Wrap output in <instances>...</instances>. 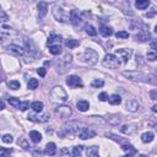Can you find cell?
<instances>
[{"label":"cell","mask_w":157,"mask_h":157,"mask_svg":"<svg viewBox=\"0 0 157 157\" xmlns=\"http://www.w3.org/2000/svg\"><path fill=\"white\" fill-rule=\"evenodd\" d=\"M79 126H80V124L77 120H69L61 125L58 134H59V136H61V137L68 136V135H73V134H75L79 130Z\"/></svg>","instance_id":"6da1fadb"},{"label":"cell","mask_w":157,"mask_h":157,"mask_svg":"<svg viewBox=\"0 0 157 157\" xmlns=\"http://www.w3.org/2000/svg\"><path fill=\"white\" fill-rule=\"evenodd\" d=\"M81 60L86 64H89V65H94L98 60V53L91 48H86L82 55H81Z\"/></svg>","instance_id":"7a4b0ae2"},{"label":"cell","mask_w":157,"mask_h":157,"mask_svg":"<svg viewBox=\"0 0 157 157\" xmlns=\"http://www.w3.org/2000/svg\"><path fill=\"white\" fill-rule=\"evenodd\" d=\"M53 102H65L68 100V94L61 86H55L50 92Z\"/></svg>","instance_id":"3957f363"},{"label":"cell","mask_w":157,"mask_h":157,"mask_svg":"<svg viewBox=\"0 0 157 157\" xmlns=\"http://www.w3.org/2000/svg\"><path fill=\"white\" fill-rule=\"evenodd\" d=\"M71 60H73V55L70 53H64V55L60 59L57 60V70L59 73H64L68 65L71 63Z\"/></svg>","instance_id":"277c9868"},{"label":"cell","mask_w":157,"mask_h":157,"mask_svg":"<svg viewBox=\"0 0 157 157\" xmlns=\"http://www.w3.org/2000/svg\"><path fill=\"white\" fill-rule=\"evenodd\" d=\"M102 64H103V66H106L108 69H117L120 65V61H119L117 55H114V54H107L106 57H104Z\"/></svg>","instance_id":"5b68a950"},{"label":"cell","mask_w":157,"mask_h":157,"mask_svg":"<svg viewBox=\"0 0 157 157\" xmlns=\"http://www.w3.org/2000/svg\"><path fill=\"white\" fill-rule=\"evenodd\" d=\"M52 13H53L54 19L59 22H66V21L70 20V15H68L66 11L60 6H54Z\"/></svg>","instance_id":"8992f818"},{"label":"cell","mask_w":157,"mask_h":157,"mask_svg":"<svg viewBox=\"0 0 157 157\" xmlns=\"http://www.w3.org/2000/svg\"><path fill=\"white\" fill-rule=\"evenodd\" d=\"M123 76H125L130 81H135V82L146 80V75L142 74L141 71H123Z\"/></svg>","instance_id":"52a82bcc"},{"label":"cell","mask_w":157,"mask_h":157,"mask_svg":"<svg viewBox=\"0 0 157 157\" xmlns=\"http://www.w3.org/2000/svg\"><path fill=\"white\" fill-rule=\"evenodd\" d=\"M55 114L61 119H68L71 117L73 110L69 106H59L55 108Z\"/></svg>","instance_id":"ba28073f"},{"label":"cell","mask_w":157,"mask_h":157,"mask_svg":"<svg viewBox=\"0 0 157 157\" xmlns=\"http://www.w3.org/2000/svg\"><path fill=\"white\" fill-rule=\"evenodd\" d=\"M31 121H34V123H45V121L49 120V114L48 113H37V114H30L27 117Z\"/></svg>","instance_id":"9c48e42d"},{"label":"cell","mask_w":157,"mask_h":157,"mask_svg":"<svg viewBox=\"0 0 157 157\" xmlns=\"http://www.w3.org/2000/svg\"><path fill=\"white\" fill-rule=\"evenodd\" d=\"M66 85L69 87H73V89L82 87V80H81V77L76 76V75H70V76L66 79Z\"/></svg>","instance_id":"30bf717a"},{"label":"cell","mask_w":157,"mask_h":157,"mask_svg":"<svg viewBox=\"0 0 157 157\" xmlns=\"http://www.w3.org/2000/svg\"><path fill=\"white\" fill-rule=\"evenodd\" d=\"M115 54H117L118 59H121L124 63H128L133 54L131 49H115Z\"/></svg>","instance_id":"8fae6325"},{"label":"cell","mask_w":157,"mask_h":157,"mask_svg":"<svg viewBox=\"0 0 157 157\" xmlns=\"http://www.w3.org/2000/svg\"><path fill=\"white\" fill-rule=\"evenodd\" d=\"M96 136V131H94L90 128H81L79 131V137L81 140H86V139H92Z\"/></svg>","instance_id":"7c38bea8"},{"label":"cell","mask_w":157,"mask_h":157,"mask_svg":"<svg viewBox=\"0 0 157 157\" xmlns=\"http://www.w3.org/2000/svg\"><path fill=\"white\" fill-rule=\"evenodd\" d=\"M6 50L9 53L14 54V55H24L25 54V49L20 47V45H16V44H10L6 47Z\"/></svg>","instance_id":"4fadbf2b"},{"label":"cell","mask_w":157,"mask_h":157,"mask_svg":"<svg viewBox=\"0 0 157 157\" xmlns=\"http://www.w3.org/2000/svg\"><path fill=\"white\" fill-rule=\"evenodd\" d=\"M70 22L73 25H79L80 22H81V14H80V11L76 10V9H73L70 11Z\"/></svg>","instance_id":"5bb4252c"},{"label":"cell","mask_w":157,"mask_h":157,"mask_svg":"<svg viewBox=\"0 0 157 157\" xmlns=\"http://www.w3.org/2000/svg\"><path fill=\"white\" fill-rule=\"evenodd\" d=\"M37 9H38V16L39 19H43V17L47 15L48 13V4L44 1H39L37 4Z\"/></svg>","instance_id":"9a60e30c"},{"label":"cell","mask_w":157,"mask_h":157,"mask_svg":"<svg viewBox=\"0 0 157 157\" xmlns=\"http://www.w3.org/2000/svg\"><path fill=\"white\" fill-rule=\"evenodd\" d=\"M17 32L11 28L10 26H6V25H3L1 26V38H5V37H10V36H16Z\"/></svg>","instance_id":"2e32d148"},{"label":"cell","mask_w":157,"mask_h":157,"mask_svg":"<svg viewBox=\"0 0 157 157\" xmlns=\"http://www.w3.org/2000/svg\"><path fill=\"white\" fill-rule=\"evenodd\" d=\"M139 107H140V106H139L137 101H135V100H129V101L125 102V109L129 110V112H131V113L137 112Z\"/></svg>","instance_id":"e0dca14e"},{"label":"cell","mask_w":157,"mask_h":157,"mask_svg":"<svg viewBox=\"0 0 157 157\" xmlns=\"http://www.w3.org/2000/svg\"><path fill=\"white\" fill-rule=\"evenodd\" d=\"M150 38H151V34L147 30H141L135 36V39L139 40V42H146V40H149Z\"/></svg>","instance_id":"ac0fdd59"},{"label":"cell","mask_w":157,"mask_h":157,"mask_svg":"<svg viewBox=\"0 0 157 157\" xmlns=\"http://www.w3.org/2000/svg\"><path fill=\"white\" fill-rule=\"evenodd\" d=\"M61 42V37L59 34H52L49 36L48 40H47V45L48 47H52V45H59Z\"/></svg>","instance_id":"d6986e66"},{"label":"cell","mask_w":157,"mask_h":157,"mask_svg":"<svg viewBox=\"0 0 157 157\" xmlns=\"http://www.w3.org/2000/svg\"><path fill=\"white\" fill-rule=\"evenodd\" d=\"M120 131L125 134V135H133V134L136 131V126L134 124H126V125H123L120 128Z\"/></svg>","instance_id":"ffe728a7"},{"label":"cell","mask_w":157,"mask_h":157,"mask_svg":"<svg viewBox=\"0 0 157 157\" xmlns=\"http://www.w3.org/2000/svg\"><path fill=\"white\" fill-rule=\"evenodd\" d=\"M57 152V145L54 142H48L45 145V149H44V154L48 155V156H54Z\"/></svg>","instance_id":"44dd1931"},{"label":"cell","mask_w":157,"mask_h":157,"mask_svg":"<svg viewBox=\"0 0 157 157\" xmlns=\"http://www.w3.org/2000/svg\"><path fill=\"white\" fill-rule=\"evenodd\" d=\"M79 44H80L79 40L77 39H74V38H69V39L65 40V47L69 48V49L76 48V47H79Z\"/></svg>","instance_id":"7402d4cb"},{"label":"cell","mask_w":157,"mask_h":157,"mask_svg":"<svg viewBox=\"0 0 157 157\" xmlns=\"http://www.w3.org/2000/svg\"><path fill=\"white\" fill-rule=\"evenodd\" d=\"M30 139L34 142V144H38L40 142V140H42V135H40L39 131H36V130H32L30 133Z\"/></svg>","instance_id":"603a6c76"},{"label":"cell","mask_w":157,"mask_h":157,"mask_svg":"<svg viewBox=\"0 0 157 157\" xmlns=\"http://www.w3.org/2000/svg\"><path fill=\"white\" fill-rule=\"evenodd\" d=\"M76 107H77V109L80 110V112H86V110L90 108V103L87 101H85V100H81V101H79L76 103Z\"/></svg>","instance_id":"cb8c5ba5"},{"label":"cell","mask_w":157,"mask_h":157,"mask_svg":"<svg viewBox=\"0 0 157 157\" xmlns=\"http://www.w3.org/2000/svg\"><path fill=\"white\" fill-rule=\"evenodd\" d=\"M100 33L102 34L103 37H110L113 34V28L108 27V26H102L100 28Z\"/></svg>","instance_id":"d4e9b609"},{"label":"cell","mask_w":157,"mask_h":157,"mask_svg":"<svg viewBox=\"0 0 157 157\" xmlns=\"http://www.w3.org/2000/svg\"><path fill=\"white\" fill-rule=\"evenodd\" d=\"M154 133H151V131H147V133H144L142 135H141V141L145 142V144H149L151 141H154Z\"/></svg>","instance_id":"484cf974"},{"label":"cell","mask_w":157,"mask_h":157,"mask_svg":"<svg viewBox=\"0 0 157 157\" xmlns=\"http://www.w3.org/2000/svg\"><path fill=\"white\" fill-rule=\"evenodd\" d=\"M24 42H25V44H26V47L28 48V52H31V53H36V52H37V47L34 45V43H33L32 39L25 38Z\"/></svg>","instance_id":"4316f807"},{"label":"cell","mask_w":157,"mask_h":157,"mask_svg":"<svg viewBox=\"0 0 157 157\" xmlns=\"http://www.w3.org/2000/svg\"><path fill=\"white\" fill-rule=\"evenodd\" d=\"M43 103L42 102H39V101H36V102H32L31 103V108L33 112H36V113H40L43 110Z\"/></svg>","instance_id":"83f0119b"},{"label":"cell","mask_w":157,"mask_h":157,"mask_svg":"<svg viewBox=\"0 0 157 157\" xmlns=\"http://www.w3.org/2000/svg\"><path fill=\"white\" fill-rule=\"evenodd\" d=\"M135 6L139 10H145L150 6V1L149 0H137V1L135 3Z\"/></svg>","instance_id":"f1b7e54d"},{"label":"cell","mask_w":157,"mask_h":157,"mask_svg":"<svg viewBox=\"0 0 157 157\" xmlns=\"http://www.w3.org/2000/svg\"><path fill=\"white\" fill-rule=\"evenodd\" d=\"M86 152H87V156H89V157H100V155H98V147L97 146H90V147H87Z\"/></svg>","instance_id":"f546056e"},{"label":"cell","mask_w":157,"mask_h":157,"mask_svg":"<svg viewBox=\"0 0 157 157\" xmlns=\"http://www.w3.org/2000/svg\"><path fill=\"white\" fill-rule=\"evenodd\" d=\"M108 102H109L110 104H113V106H118V104L121 103V97H120L119 95H112V96L109 97Z\"/></svg>","instance_id":"4dcf8cb0"},{"label":"cell","mask_w":157,"mask_h":157,"mask_svg":"<svg viewBox=\"0 0 157 157\" xmlns=\"http://www.w3.org/2000/svg\"><path fill=\"white\" fill-rule=\"evenodd\" d=\"M49 53L53 54V55H59L63 53V49H61V45H52L49 47Z\"/></svg>","instance_id":"1f68e13d"},{"label":"cell","mask_w":157,"mask_h":157,"mask_svg":"<svg viewBox=\"0 0 157 157\" xmlns=\"http://www.w3.org/2000/svg\"><path fill=\"white\" fill-rule=\"evenodd\" d=\"M8 102L11 104L13 107H15V108H21V102H20V100L19 98H16V97H9L8 98Z\"/></svg>","instance_id":"d6a6232c"},{"label":"cell","mask_w":157,"mask_h":157,"mask_svg":"<svg viewBox=\"0 0 157 157\" xmlns=\"http://www.w3.org/2000/svg\"><path fill=\"white\" fill-rule=\"evenodd\" d=\"M121 149H123L125 152L128 154V155H130V156H133V155H135L136 154V150H135V147H133L131 145H121Z\"/></svg>","instance_id":"836d02e7"},{"label":"cell","mask_w":157,"mask_h":157,"mask_svg":"<svg viewBox=\"0 0 157 157\" xmlns=\"http://www.w3.org/2000/svg\"><path fill=\"white\" fill-rule=\"evenodd\" d=\"M85 32L89 34V36H96L97 34V30L92 25H86L85 26Z\"/></svg>","instance_id":"e575fe53"},{"label":"cell","mask_w":157,"mask_h":157,"mask_svg":"<svg viewBox=\"0 0 157 157\" xmlns=\"http://www.w3.org/2000/svg\"><path fill=\"white\" fill-rule=\"evenodd\" d=\"M146 59L149 61H155L157 59V50H149L147 54H146Z\"/></svg>","instance_id":"d590c367"},{"label":"cell","mask_w":157,"mask_h":157,"mask_svg":"<svg viewBox=\"0 0 157 157\" xmlns=\"http://www.w3.org/2000/svg\"><path fill=\"white\" fill-rule=\"evenodd\" d=\"M38 85H39L38 80L32 77V79H30V81H28V85L27 86H28V89H30V90H36L37 87H38Z\"/></svg>","instance_id":"8d00e7d4"},{"label":"cell","mask_w":157,"mask_h":157,"mask_svg":"<svg viewBox=\"0 0 157 157\" xmlns=\"http://www.w3.org/2000/svg\"><path fill=\"white\" fill-rule=\"evenodd\" d=\"M145 82H150V84L157 85V75H156V74L146 75V80H145Z\"/></svg>","instance_id":"74e56055"},{"label":"cell","mask_w":157,"mask_h":157,"mask_svg":"<svg viewBox=\"0 0 157 157\" xmlns=\"http://www.w3.org/2000/svg\"><path fill=\"white\" fill-rule=\"evenodd\" d=\"M9 87L11 90H19L20 87H21V84L17 80H11V81H9Z\"/></svg>","instance_id":"f35d334b"},{"label":"cell","mask_w":157,"mask_h":157,"mask_svg":"<svg viewBox=\"0 0 157 157\" xmlns=\"http://www.w3.org/2000/svg\"><path fill=\"white\" fill-rule=\"evenodd\" d=\"M81 151H82V146H75L71 150L73 157H81Z\"/></svg>","instance_id":"ab89813d"},{"label":"cell","mask_w":157,"mask_h":157,"mask_svg":"<svg viewBox=\"0 0 157 157\" xmlns=\"http://www.w3.org/2000/svg\"><path fill=\"white\" fill-rule=\"evenodd\" d=\"M108 123H110L112 125H118L120 123V118L118 115H110L108 118Z\"/></svg>","instance_id":"60d3db41"},{"label":"cell","mask_w":157,"mask_h":157,"mask_svg":"<svg viewBox=\"0 0 157 157\" xmlns=\"http://www.w3.org/2000/svg\"><path fill=\"white\" fill-rule=\"evenodd\" d=\"M115 37L119 38V39H126V38H129V33H128L126 31H124V30H121V31L115 33Z\"/></svg>","instance_id":"b9f144b4"},{"label":"cell","mask_w":157,"mask_h":157,"mask_svg":"<svg viewBox=\"0 0 157 157\" xmlns=\"http://www.w3.org/2000/svg\"><path fill=\"white\" fill-rule=\"evenodd\" d=\"M19 145H20L22 149H25V150H28V149L31 147V146H30V144H28V141L26 140V139H24V137L19 140Z\"/></svg>","instance_id":"7bdbcfd3"},{"label":"cell","mask_w":157,"mask_h":157,"mask_svg":"<svg viewBox=\"0 0 157 157\" xmlns=\"http://www.w3.org/2000/svg\"><path fill=\"white\" fill-rule=\"evenodd\" d=\"M10 155H11L10 149H5V147L0 149V157H10Z\"/></svg>","instance_id":"ee69618b"},{"label":"cell","mask_w":157,"mask_h":157,"mask_svg":"<svg viewBox=\"0 0 157 157\" xmlns=\"http://www.w3.org/2000/svg\"><path fill=\"white\" fill-rule=\"evenodd\" d=\"M1 140L4 144H11L14 141V139H13V135H10V134H5V135L1 137Z\"/></svg>","instance_id":"f6af8a7d"},{"label":"cell","mask_w":157,"mask_h":157,"mask_svg":"<svg viewBox=\"0 0 157 157\" xmlns=\"http://www.w3.org/2000/svg\"><path fill=\"white\" fill-rule=\"evenodd\" d=\"M91 121H95L97 124H104L106 123V119H103L102 117H90Z\"/></svg>","instance_id":"bcb514c9"},{"label":"cell","mask_w":157,"mask_h":157,"mask_svg":"<svg viewBox=\"0 0 157 157\" xmlns=\"http://www.w3.org/2000/svg\"><path fill=\"white\" fill-rule=\"evenodd\" d=\"M91 85L94 86V87H102V86L104 85V81L101 80V79H95V80L91 82Z\"/></svg>","instance_id":"7dc6e473"},{"label":"cell","mask_w":157,"mask_h":157,"mask_svg":"<svg viewBox=\"0 0 157 157\" xmlns=\"http://www.w3.org/2000/svg\"><path fill=\"white\" fill-rule=\"evenodd\" d=\"M98 100H100L101 102H106V101L109 100V97H108V95L106 94V92H102V94L98 95Z\"/></svg>","instance_id":"c3c4849f"},{"label":"cell","mask_w":157,"mask_h":157,"mask_svg":"<svg viewBox=\"0 0 157 157\" xmlns=\"http://www.w3.org/2000/svg\"><path fill=\"white\" fill-rule=\"evenodd\" d=\"M8 20H9L8 15L5 14V11H4V10L0 9V21H1V22H5V21H8Z\"/></svg>","instance_id":"681fc988"},{"label":"cell","mask_w":157,"mask_h":157,"mask_svg":"<svg viewBox=\"0 0 157 157\" xmlns=\"http://www.w3.org/2000/svg\"><path fill=\"white\" fill-rule=\"evenodd\" d=\"M30 107H31L30 102H28V101H25V102H22V103H21V108H20V109L22 110V112H25V110H27Z\"/></svg>","instance_id":"f907efd6"},{"label":"cell","mask_w":157,"mask_h":157,"mask_svg":"<svg viewBox=\"0 0 157 157\" xmlns=\"http://www.w3.org/2000/svg\"><path fill=\"white\" fill-rule=\"evenodd\" d=\"M37 74L39 75V76L44 77V76H45V74H47V70H45L44 68H39V69H37Z\"/></svg>","instance_id":"816d5d0a"},{"label":"cell","mask_w":157,"mask_h":157,"mask_svg":"<svg viewBox=\"0 0 157 157\" xmlns=\"http://www.w3.org/2000/svg\"><path fill=\"white\" fill-rule=\"evenodd\" d=\"M150 98L151 100H157V90H152L150 92Z\"/></svg>","instance_id":"f5cc1de1"},{"label":"cell","mask_w":157,"mask_h":157,"mask_svg":"<svg viewBox=\"0 0 157 157\" xmlns=\"http://www.w3.org/2000/svg\"><path fill=\"white\" fill-rule=\"evenodd\" d=\"M151 48H152L154 50H157V39L156 40H154V42H151Z\"/></svg>","instance_id":"db71d44e"},{"label":"cell","mask_w":157,"mask_h":157,"mask_svg":"<svg viewBox=\"0 0 157 157\" xmlns=\"http://www.w3.org/2000/svg\"><path fill=\"white\" fill-rule=\"evenodd\" d=\"M155 14H156V10H152V11H150V13H147L146 15V17H152V16H155Z\"/></svg>","instance_id":"11a10c76"},{"label":"cell","mask_w":157,"mask_h":157,"mask_svg":"<svg viewBox=\"0 0 157 157\" xmlns=\"http://www.w3.org/2000/svg\"><path fill=\"white\" fill-rule=\"evenodd\" d=\"M32 154H33L34 156H36V155H40V154H42V151H40V150H39V151H32Z\"/></svg>","instance_id":"9f6ffc18"},{"label":"cell","mask_w":157,"mask_h":157,"mask_svg":"<svg viewBox=\"0 0 157 157\" xmlns=\"http://www.w3.org/2000/svg\"><path fill=\"white\" fill-rule=\"evenodd\" d=\"M152 110L155 113H157V104H155V106H152Z\"/></svg>","instance_id":"6f0895ef"},{"label":"cell","mask_w":157,"mask_h":157,"mask_svg":"<svg viewBox=\"0 0 157 157\" xmlns=\"http://www.w3.org/2000/svg\"><path fill=\"white\" fill-rule=\"evenodd\" d=\"M5 108V103H4V101H1V104H0V109H4Z\"/></svg>","instance_id":"680465c9"},{"label":"cell","mask_w":157,"mask_h":157,"mask_svg":"<svg viewBox=\"0 0 157 157\" xmlns=\"http://www.w3.org/2000/svg\"><path fill=\"white\" fill-rule=\"evenodd\" d=\"M139 157H147V156H146V155H142V154H141V155H139Z\"/></svg>","instance_id":"91938a15"},{"label":"cell","mask_w":157,"mask_h":157,"mask_svg":"<svg viewBox=\"0 0 157 157\" xmlns=\"http://www.w3.org/2000/svg\"><path fill=\"white\" fill-rule=\"evenodd\" d=\"M155 32H156V33H157V25H156V26H155Z\"/></svg>","instance_id":"94428289"},{"label":"cell","mask_w":157,"mask_h":157,"mask_svg":"<svg viewBox=\"0 0 157 157\" xmlns=\"http://www.w3.org/2000/svg\"><path fill=\"white\" fill-rule=\"evenodd\" d=\"M123 157H131L130 155H126V156H123Z\"/></svg>","instance_id":"6125c7cd"},{"label":"cell","mask_w":157,"mask_h":157,"mask_svg":"<svg viewBox=\"0 0 157 157\" xmlns=\"http://www.w3.org/2000/svg\"><path fill=\"white\" fill-rule=\"evenodd\" d=\"M156 130H157V123H156Z\"/></svg>","instance_id":"be15d7a7"}]
</instances>
